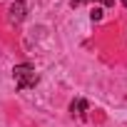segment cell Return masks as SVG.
I'll return each instance as SVG.
<instances>
[{
  "mask_svg": "<svg viewBox=\"0 0 127 127\" xmlns=\"http://www.w3.org/2000/svg\"><path fill=\"white\" fill-rule=\"evenodd\" d=\"M13 80H15V87L18 90H30L40 82V75L35 72V67L30 62H20V65L13 67Z\"/></svg>",
  "mask_w": 127,
  "mask_h": 127,
  "instance_id": "1",
  "label": "cell"
},
{
  "mask_svg": "<svg viewBox=\"0 0 127 127\" xmlns=\"http://www.w3.org/2000/svg\"><path fill=\"white\" fill-rule=\"evenodd\" d=\"M90 110V105H87V100H82V97H77V100H72V105H70V112L72 115H77V117H85V112Z\"/></svg>",
  "mask_w": 127,
  "mask_h": 127,
  "instance_id": "3",
  "label": "cell"
},
{
  "mask_svg": "<svg viewBox=\"0 0 127 127\" xmlns=\"http://www.w3.org/2000/svg\"><path fill=\"white\" fill-rule=\"evenodd\" d=\"M90 18H92V23H100V20H102V8H95V10L90 13Z\"/></svg>",
  "mask_w": 127,
  "mask_h": 127,
  "instance_id": "4",
  "label": "cell"
},
{
  "mask_svg": "<svg viewBox=\"0 0 127 127\" xmlns=\"http://www.w3.org/2000/svg\"><path fill=\"white\" fill-rule=\"evenodd\" d=\"M25 15H28V3H23V0H15V3L8 8V20L10 23H23L25 20Z\"/></svg>",
  "mask_w": 127,
  "mask_h": 127,
  "instance_id": "2",
  "label": "cell"
},
{
  "mask_svg": "<svg viewBox=\"0 0 127 127\" xmlns=\"http://www.w3.org/2000/svg\"><path fill=\"white\" fill-rule=\"evenodd\" d=\"M122 5H125V8H127V0H122Z\"/></svg>",
  "mask_w": 127,
  "mask_h": 127,
  "instance_id": "5",
  "label": "cell"
}]
</instances>
